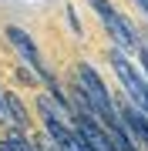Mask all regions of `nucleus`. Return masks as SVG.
<instances>
[{"label":"nucleus","mask_w":148,"mask_h":151,"mask_svg":"<svg viewBox=\"0 0 148 151\" xmlns=\"http://www.w3.org/2000/svg\"><path fill=\"white\" fill-rule=\"evenodd\" d=\"M77 87L88 94V101H91L98 121H104V124L118 121V111H115V104H111V97H108V87H104V81L94 74L91 64H77Z\"/></svg>","instance_id":"f257e3e1"},{"label":"nucleus","mask_w":148,"mask_h":151,"mask_svg":"<svg viewBox=\"0 0 148 151\" xmlns=\"http://www.w3.org/2000/svg\"><path fill=\"white\" fill-rule=\"evenodd\" d=\"M91 7L98 10V17L104 20V30L115 37V44L118 47H138V37H135V30L128 27V20L121 17L115 7L108 4V0H91Z\"/></svg>","instance_id":"f03ea898"},{"label":"nucleus","mask_w":148,"mask_h":151,"mask_svg":"<svg viewBox=\"0 0 148 151\" xmlns=\"http://www.w3.org/2000/svg\"><path fill=\"white\" fill-rule=\"evenodd\" d=\"M4 34H7V40H10L14 47H17V54H20L24 60H27V67H30L34 74L40 77V81H47V84L54 81V77L47 74V67H44V60H40V54H37V44L30 40V34H24L20 27H14V24H10V27H7Z\"/></svg>","instance_id":"7ed1b4c3"},{"label":"nucleus","mask_w":148,"mask_h":151,"mask_svg":"<svg viewBox=\"0 0 148 151\" xmlns=\"http://www.w3.org/2000/svg\"><path fill=\"white\" fill-rule=\"evenodd\" d=\"M40 118H44V128H47V134L54 138V145H57L61 151H71V148H74V131L67 128L64 121H61V114L54 111L51 97H40Z\"/></svg>","instance_id":"20e7f679"},{"label":"nucleus","mask_w":148,"mask_h":151,"mask_svg":"<svg viewBox=\"0 0 148 151\" xmlns=\"http://www.w3.org/2000/svg\"><path fill=\"white\" fill-rule=\"evenodd\" d=\"M121 124L128 128V134L138 138L142 145L148 148V118H145V111H135V108H121Z\"/></svg>","instance_id":"39448f33"},{"label":"nucleus","mask_w":148,"mask_h":151,"mask_svg":"<svg viewBox=\"0 0 148 151\" xmlns=\"http://www.w3.org/2000/svg\"><path fill=\"white\" fill-rule=\"evenodd\" d=\"M4 101H7V114H10V121L24 128V124H27V111H24V104L17 101V94H10V91H7V94H4Z\"/></svg>","instance_id":"423d86ee"},{"label":"nucleus","mask_w":148,"mask_h":151,"mask_svg":"<svg viewBox=\"0 0 148 151\" xmlns=\"http://www.w3.org/2000/svg\"><path fill=\"white\" fill-rule=\"evenodd\" d=\"M10 121V114H7V101H4V94H0V124H7Z\"/></svg>","instance_id":"0eeeda50"},{"label":"nucleus","mask_w":148,"mask_h":151,"mask_svg":"<svg viewBox=\"0 0 148 151\" xmlns=\"http://www.w3.org/2000/svg\"><path fill=\"white\" fill-rule=\"evenodd\" d=\"M135 4H138V7H142V14L148 17V0H135Z\"/></svg>","instance_id":"6e6552de"}]
</instances>
